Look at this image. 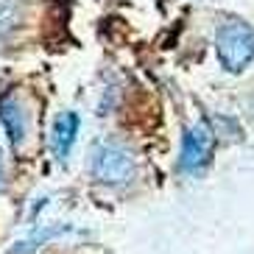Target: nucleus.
<instances>
[{
  "mask_svg": "<svg viewBox=\"0 0 254 254\" xmlns=\"http://www.w3.org/2000/svg\"><path fill=\"white\" fill-rule=\"evenodd\" d=\"M212 145H215V137H212V128L207 123H195L193 128H187V134L182 137V154H179L182 171H187V173L198 171L209 159Z\"/></svg>",
  "mask_w": 254,
  "mask_h": 254,
  "instance_id": "3",
  "label": "nucleus"
},
{
  "mask_svg": "<svg viewBox=\"0 0 254 254\" xmlns=\"http://www.w3.org/2000/svg\"><path fill=\"white\" fill-rule=\"evenodd\" d=\"M0 123L6 128L8 142L17 148L25 137V112H23V106H20V101H17L14 95L0 98Z\"/></svg>",
  "mask_w": 254,
  "mask_h": 254,
  "instance_id": "5",
  "label": "nucleus"
},
{
  "mask_svg": "<svg viewBox=\"0 0 254 254\" xmlns=\"http://www.w3.org/2000/svg\"><path fill=\"white\" fill-rule=\"evenodd\" d=\"M134 157L126 145L112 140L95 142L90 151V171L104 185H126L134 176Z\"/></svg>",
  "mask_w": 254,
  "mask_h": 254,
  "instance_id": "2",
  "label": "nucleus"
},
{
  "mask_svg": "<svg viewBox=\"0 0 254 254\" xmlns=\"http://www.w3.org/2000/svg\"><path fill=\"white\" fill-rule=\"evenodd\" d=\"M75 134H78V115L75 112H62L59 118L53 120L51 148L62 162L70 157V151H73V145H75Z\"/></svg>",
  "mask_w": 254,
  "mask_h": 254,
  "instance_id": "4",
  "label": "nucleus"
},
{
  "mask_svg": "<svg viewBox=\"0 0 254 254\" xmlns=\"http://www.w3.org/2000/svg\"><path fill=\"white\" fill-rule=\"evenodd\" d=\"M70 232H73V226H70V224H48V226H39V229L31 232L28 238H23L20 243H14V246H11V254H31V252H37L39 246H45V243L62 238V235H70Z\"/></svg>",
  "mask_w": 254,
  "mask_h": 254,
  "instance_id": "6",
  "label": "nucleus"
},
{
  "mask_svg": "<svg viewBox=\"0 0 254 254\" xmlns=\"http://www.w3.org/2000/svg\"><path fill=\"white\" fill-rule=\"evenodd\" d=\"M3 182H6V171H3V151H0V190H3Z\"/></svg>",
  "mask_w": 254,
  "mask_h": 254,
  "instance_id": "8",
  "label": "nucleus"
},
{
  "mask_svg": "<svg viewBox=\"0 0 254 254\" xmlns=\"http://www.w3.org/2000/svg\"><path fill=\"white\" fill-rule=\"evenodd\" d=\"M218 59L229 73H240L254 62V28L240 20H229L215 34Z\"/></svg>",
  "mask_w": 254,
  "mask_h": 254,
  "instance_id": "1",
  "label": "nucleus"
},
{
  "mask_svg": "<svg viewBox=\"0 0 254 254\" xmlns=\"http://www.w3.org/2000/svg\"><path fill=\"white\" fill-rule=\"evenodd\" d=\"M20 23V3L17 0H0V37H6Z\"/></svg>",
  "mask_w": 254,
  "mask_h": 254,
  "instance_id": "7",
  "label": "nucleus"
}]
</instances>
